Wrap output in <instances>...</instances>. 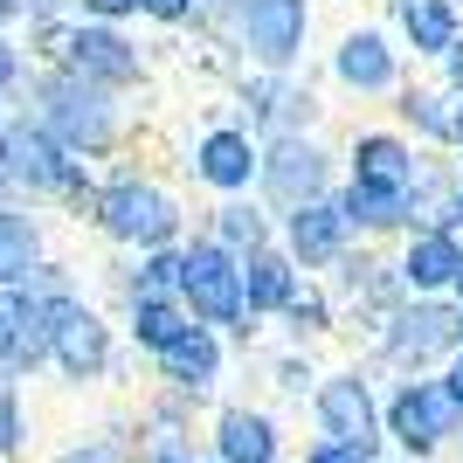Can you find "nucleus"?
Here are the masks:
<instances>
[{
  "instance_id": "nucleus-1",
  "label": "nucleus",
  "mask_w": 463,
  "mask_h": 463,
  "mask_svg": "<svg viewBox=\"0 0 463 463\" xmlns=\"http://www.w3.org/2000/svg\"><path fill=\"white\" fill-rule=\"evenodd\" d=\"M28 118L83 166L125 146V104L111 90H97V83L70 77V70H35V111Z\"/></svg>"
},
{
  "instance_id": "nucleus-2",
  "label": "nucleus",
  "mask_w": 463,
  "mask_h": 463,
  "mask_svg": "<svg viewBox=\"0 0 463 463\" xmlns=\"http://www.w3.org/2000/svg\"><path fill=\"white\" fill-rule=\"evenodd\" d=\"M97 235L125 256H153L187 242V208L180 194L153 174H111L104 180V208H97Z\"/></svg>"
},
{
  "instance_id": "nucleus-3",
  "label": "nucleus",
  "mask_w": 463,
  "mask_h": 463,
  "mask_svg": "<svg viewBox=\"0 0 463 463\" xmlns=\"http://www.w3.org/2000/svg\"><path fill=\"white\" fill-rule=\"evenodd\" d=\"M387 373H402V381H429V373H443L449 360L463 353V311L449 298H408L394 318L381 326L373 339Z\"/></svg>"
},
{
  "instance_id": "nucleus-4",
  "label": "nucleus",
  "mask_w": 463,
  "mask_h": 463,
  "mask_svg": "<svg viewBox=\"0 0 463 463\" xmlns=\"http://www.w3.org/2000/svg\"><path fill=\"white\" fill-rule=\"evenodd\" d=\"M180 305L194 326L222 332V339H256L250 305H242V256H229L208 235L180 242Z\"/></svg>"
},
{
  "instance_id": "nucleus-5",
  "label": "nucleus",
  "mask_w": 463,
  "mask_h": 463,
  "mask_svg": "<svg viewBox=\"0 0 463 463\" xmlns=\"http://www.w3.org/2000/svg\"><path fill=\"white\" fill-rule=\"evenodd\" d=\"M381 436L402 463H436L463 436V408L449 402V387L436 373L429 381H394L381 402Z\"/></svg>"
},
{
  "instance_id": "nucleus-6",
  "label": "nucleus",
  "mask_w": 463,
  "mask_h": 463,
  "mask_svg": "<svg viewBox=\"0 0 463 463\" xmlns=\"http://www.w3.org/2000/svg\"><path fill=\"white\" fill-rule=\"evenodd\" d=\"M339 153H332L318 132L305 138H277V146H263V174H256V201L284 222V214L311 208V201H326V194H339Z\"/></svg>"
},
{
  "instance_id": "nucleus-7",
  "label": "nucleus",
  "mask_w": 463,
  "mask_h": 463,
  "mask_svg": "<svg viewBox=\"0 0 463 463\" xmlns=\"http://www.w3.org/2000/svg\"><path fill=\"white\" fill-rule=\"evenodd\" d=\"M381 387H373V367H332L318 373L311 387V422H318V443H353L367 457H387V436H381Z\"/></svg>"
},
{
  "instance_id": "nucleus-8",
  "label": "nucleus",
  "mask_w": 463,
  "mask_h": 463,
  "mask_svg": "<svg viewBox=\"0 0 463 463\" xmlns=\"http://www.w3.org/2000/svg\"><path fill=\"white\" fill-rule=\"evenodd\" d=\"M311 0H235V35L229 49L250 70H270V77H290L311 49Z\"/></svg>"
},
{
  "instance_id": "nucleus-9",
  "label": "nucleus",
  "mask_w": 463,
  "mask_h": 463,
  "mask_svg": "<svg viewBox=\"0 0 463 463\" xmlns=\"http://www.w3.org/2000/svg\"><path fill=\"white\" fill-rule=\"evenodd\" d=\"M235 104H242V125H250L263 146H277V138H305V132H318V118H326V90L305 83L298 70H290V77L250 70L242 90H235Z\"/></svg>"
},
{
  "instance_id": "nucleus-10",
  "label": "nucleus",
  "mask_w": 463,
  "mask_h": 463,
  "mask_svg": "<svg viewBox=\"0 0 463 463\" xmlns=\"http://www.w3.org/2000/svg\"><path fill=\"white\" fill-rule=\"evenodd\" d=\"M326 77L339 83L346 97H394L408 83V56H402V42L387 35L381 21H353V28L332 35Z\"/></svg>"
},
{
  "instance_id": "nucleus-11",
  "label": "nucleus",
  "mask_w": 463,
  "mask_h": 463,
  "mask_svg": "<svg viewBox=\"0 0 463 463\" xmlns=\"http://www.w3.org/2000/svg\"><path fill=\"white\" fill-rule=\"evenodd\" d=\"M187 174L194 187H208L214 201H250L256 174H263V138L242 118H214L208 132L187 146Z\"/></svg>"
},
{
  "instance_id": "nucleus-12",
  "label": "nucleus",
  "mask_w": 463,
  "mask_h": 463,
  "mask_svg": "<svg viewBox=\"0 0 463 463\" xmlns=\"http://www.w3.org/2000/svg\"><path fill=\"white\" fill-rule=\"evenodd\" d=\"M77 166L83 159H70L35 118H14V132L0 138V180H7V194H14L21 208L28 201H62V187H70Z\"/></svg>"
},
{
  "instance_id": "nucleus-13",
  "label": "nucleus",
  "mask_w": 463,
  "mask_h": 463,
  "mask_svg": "<svg viewBox=\"0 0 463 463\" xmlns=\"http://www.w3.org/2000/svg\"><path fill=\"white\" fill-rule=\"evenodd\" d=\"M49 367H56L70 387H90V381H104V373L118 367V326L90 305V298H70V305H56Z\"/></svg>"
},
{
  "instance_id": "nucleus-14",
  "label": "nucleus",
  "mask_w": 463,
  "mask_h": 463,
  "mask_svg": "<svg viewBox=\"0 0 463 463\" xmlns=\"http://www.w3.org/2000/svg\"><path fill=\"white\" fill-rule=\"evenodd\" d=\"M56 70H70V77L97 83V90H111V97L138 90V83L153 77L146 49H138L125 28H97V21H77V28H70V49H62Z\"/></svg>"
},
{
  "instance_id": "nucleus-15",
  "label": "nucleus",
  "mask_w": 463,
  "mask_h": 463,
  "mask_svg": "<svg viewBox=\"0 0 463 463\" xmlns=\"http://www.w3.org/2000/svg\"><path fill=\"white\" fill-rule=\"evenodd\" d=\"M49 339H56V305L28 284L0 290V381L7 387L35 381L49 367Z\"/></svg>"
},
{
  "instance_id": "nucleus-16",
  "label": "nucleus",
  "mask_w": 463,
  "mask_h": 463,
  "mask_svg": "<svg viewBox=\"0 0 463 463\" xmlns=\"http://www.w3.org/2000/svg\"><path fill=\"white\" fill-rule=\"evenodd\" d=\"M339 166H346V187H373V194H402L408 201L415 166H422V146L408 132H394V125H360V132L346 138Z\"/></svg>"
},
{
  "instance_id": "nucleus-17",
  "label": "nucleus",
  "mask_w": 463,
  "mask_h": 463,
  "mask_svg": "<svg viewBox=\"0 0 463 463\" xmlns=\"http://www.w3.org/2000/svg\"><path fill=\"white\" fill-rule=\"evenodd\" d=\"M277 242H284V256L305 277H326L332 263L353 250V222H346V208H339V194H326V201L284 214V222H277Z\"/></svg>"
},
{
  "instance_id": "nucleus-18",
  "label": "nucleus",
  "mask_w": 463,
  "mask_h": 463,
  "mask_svg": "<svg viewBox=\"0 0 463 463\" xmlns=\"http://www.w3.org/2000/svg\"><path fill=\"white\" fill-rule=\"evenodd\" d=\"M381 7H387L381 28L402 42L408 62H429V70H436L463 42V0H381Z\"/></svg>"
},
{
  "instance_id": "nucleus-19",
  "label": "nucleus",
  "mask_w": 463,
  "mask_h": 463,
  "mask_svg": "<svg viewBox=\"0 0 463 463\" xmlns=\"http://www.w3.org/2000/svg\"><path fill=\"white\" fill-rule=\"evenodd\" d=\"M153 373H159V387H166V394L208 402L214 387H222V373H229V339H222V332H208V326H187L174 346L153 360Z\"/></svg>"
},
{
  "instance_id": "nucleus-20",
  "label": "nucleus",
  "mask_w": 463,
  "mask_h": 463,
  "mask_svg": "<svg viewBox=\"0 0 463 463\" xmlns=\"http://www.w3.org/2000/svg\"><path fill=\"white\" fill-rule=\"evenodd\" d=\"M463 270V235L457 229H408L394 250V277L408 298H449Z\"/></svg>"
},
{
  "instance_id": "nucleus-21",
  "label": "nucleus",
  "mask_w": 463,
  "mask_h": 463,
  "mask_svg": "<svg viewBox=\"0 0 463 463\" xmlns=\"http://www.w3.org/2000/svg\"><path fill=\"white\" fill-rule=\"evenodd\" d=\"M457 90H443L436 77H408L394 90V132H408L422 153H457Z\"/></svg>"
},
{
  "instance_id": "nucleus-22",
  "label": "nucleus",
  "mask_w": 463,
  "mask_h": 463,
  "mask_svg": "<svg viewBox=\"0 0 463 463\" xmlns=\"http://www.w3.org/2000/svg\"><path fill=\"white\" fill-rule=\"evenodd\" d=\"M214 463H284V429L256 402L214 408Z\"/></svg>"
},
{
  "instance_id": "nucleus-23",
  "label": "nucleus",
  "mask_w": 463,
  "mask_h": 463,
  "mask_svg": "<svg viewBox=\"0 0 463 463\" xmlns=\"http://www.w3.org/2000/svg\"><path fill=\"white\" fill-rule=\"evenodd\" d=\"M298 284H305V270L284 256V242L242 256V305H250V326L256 318H284V305L298 298Z\"/></svg>"
},
{
  "instance_id": "nucleus-24",
  "label": "nucleus",
  "mask_w": 463,
  "mask_h": 463,
  "mask_svg": "<svg viewBox=\"0 0 463 463\" xmlns=\"http://www.w3.org/2000/svg\"><path fill=\"white\" fill-rule=\"evenodd\" d=\"M201 235L208 242H222L229 256H256V250H270L277 242V214L263 208V201H214L208 208V222H201Z\"/></svg>"
},
{
  "instance_id": "nucleus-25",
  "label": "nucleus",
  "mask_w": 463,
  "mask_h": 463,
  "mask_svg": "<svg viewBox=\"0 0 463 463\" xmlns=\"http://www.w3.org/2000/svg\"><path fill=\"white\" fill-rule=\"evenodd\" d=\"M49 263V235H42V214H28L21 201L0 208V290L28 284V277Z\"/></svg>"
},
{
  "instance_id": "nucleus-26",
  "label": "nucleus",
  "mask_w": 463,
  "mask_h": 463,
  "mask_svg": "<svg viewBox=\"0 0 463 463\" xmlns=\"http://www.w3.org/2000/svg\"><path fill=\"white\" fill-rule=\"evenodd\" d=\"M339 208H346V222H353V242H402L408 229H415V214H408V201L402 194H373V187H346L339 180Z\"/></svg>"
},
{
  "instance_id": "nucleus-27",
  "label": "nucleus",
  "mask_w": 463,
  "mask_h": 463,
  "mask_svg": "<svg viewBox=\"0 0 463 463\" xmlns=\"http://www.w3.org/2000/svg\"><path fill=\"white\" fill-rule=\"evenodd\" d=\"M187 326H194V318H187L180 298H132V305H125V339H132L146 360H159Z\"/></svg>"
},
{
  "instance_id": "nucleus-28",
  "label": "nucleus",
  "mask_w": 463,
  "mask_h": 463,
  "mask_svg": "<svg viewBox=\"0 0 463 463\" xmlns=\"http://www.w3.org/2000/svg\"><path fill=\"white\" fill-rule=\"evenodd\" d=\"M277 326H284L290 346H305V339H326V332H339V305H332V290L318 284V277H305V284H298V298L284 305V318H277Z\"/></svg>"
},
{
  "instance_id": "nucleus-29",
  "label": "nucleus",
  "mask_w": 463,
  "mask_h": 463,
  "mask_svg": "<svg viewBox=\"0 0 463 463\" xmlns=\"http://www.w3.org/2000/svg\"><path fill=\"white\" fill-rule=\"evenodd\" d=\"M132 298H180V250L132 256V270H125V305H132Z\"/></svg>"
},
{
  "instance_id": "nucleus-30",
  "label": "nucleus",
  "mask_w": 463,
  "mask_h": 463,
  "mask_svg": "<svg viewBox=\"0 0 463 463\" xmlns=\"http://www.w3.org/2000/svg\"><path fill=\"white\" fill-rule=\"evenodd\" d=\"M270 381H277V394H298V402H311L318 367H311V353H305V346H284V353L270 360Z\"/></svg>"
},
{
  "instance_id": "nucleus-31",
  "label": "nucleus",
  "mask_w": 463,
  "mask_h": 463,
  "mask_svg": "<svg viewBox=\"0 0 463 463\" xmlns=\"http://www.w3.org/2000/svg\"><path fill=\"white\" fill-rule=\"evenodd\" d=\"M21 443H28V408H21V387L0 381V463L21 457Z\"/></svg>"
},
{
  "instance_id": "nucleus-32",
  "label": "nucleus",
  "mask_w": 463,
  "mask_h": 463,
  "mask_svg": "<svg viewBox=\"0 0 463 463\" xmlns=\"http://www.w3.org/2000/svg\"><path fill=\"white\" fill-rule=\"evenodd\" d=\"M138 21H153V28H194L201 0H138Z\"/></svg>"
},
{
  "instance_id": "nucleus-33",
  "label": "nucleus",
  "mask_w": 463,
  "mask_h": 463,
  "mask_svg": "<svg viewBox=\"0 0 463 463\" xmlns=\"http://www.w3.org/2000/svg\"><path fill=\"white\" fill-rule=\"evenodd\" d=\"M56 463H132V449L118 443V436H83V443H70Z\"/></svg>"
},
{
  "instance_id": "nucleus-34",
  "label": "nucleus",
  "mask_w": 463,
  "mask_h": 463,
  "mask_svg": "<svg viewBox=\"0 0 463 463\" xmlns=\"http://www.w3.org/2000/svg\"><path fill=\"white\" fill-rule=\"evenodd\" d=\"M70 7H77V21H97V28H125L138 14V0H70Z\"/></svg>"
},
{
  "instance_id": "nucleus-35",
  "label": "nucleus",
  "mask_w": 463,
  "mask_h": 463,
  "mask_svg": "<svg viewBox=\"0 0 463 463\" xmlns=\"http://www.w3.org/2000/svg\"><path fill=\"white\" fill-rule=\"evenodd\" d=\"M28 77V49L14 35H0V97H14V83Z\"/></svg>"
},
{
  "instance_id": "nucleus-36",
  "label": "nucleus",
  "mask_w": 463,
  "mask_h": 463,
  "mask_svg": "<svg viewBox=\"0 0 463 463\" xmlns=\"http://www.w3.org/2000/svg\"><path fill=\"white\" fill-rule=\"evenodd\" d=\"M305 463H381V457H367V449H353V443H311Z\"/></svg>"
},
{
  "instance_id": "nucleus-37",
  "label": "nucleus",
  "mask_w": 463,
  "mask_h": 463,
  "mask_svg": "<svg viewBox=\"0 0 463 463\" xmlns=\"http://www.w3.org/2000/svg\"><path fill=\"white\" fill-rule=\"evenodd\" d=\"M436 83H443V90H457V97H463V42H457V49H449L443 62H436Z\"/></svg>"
},
{
  "instance_id": "nucleus-38",
  "label": "nucleus",
  "mask_w": 463,
  "mask_h": 463,
  "mask_svg": "<svg viewBox=\"0 0 463 463\" xmlns=\"http://www.w3.org/2000/svg\"><path fill=\"white\" fill-rule=\"evenodd\" d=\"M436 381H443V387H449V402H457V408H463V353H457V360H449V367H443V373H436Z\"/></svg>"
},
{
  "instance_id": "nucleus-39",
  "label": "nucleus",
  "mask_w": 463,
  "mask_h": 463,
  "mask_svg": "<svg viewBox=\"0 0 463 463\" xmlns=\"http://www.w3.org/2000/svg\"><path fill=\"white\" fill-rule=\"evenodd\" d=\"M138 463H194V449H146Z\"/></svg>"
},
{
  "instance_id": "nucleus-40",
  "label": "nucleus",
  "mask_w": 463,
  "mask_h": 463,
  "mask_svg": "<svg viewBox=\"0 0 463 463\" xmlns=\"http://www.w3.org/2000/svg\"><path fill=\"white\" fill-rule=\"evenodd\" d=\"M443 229H457V235H463V180H457V201H449V222H443Z\"/></svg>"
},
{
  "instance_id": "nucleus-41",
  "label": "nucleus",
  "mask_w": 463,
  "mask_h": 463,
  "mask_svg": "<svg viewBox=\"0 0 463 463\" xmlns=\"http://www.w3.org/2000/svg\"><path fill=\"white\" fill-rule=\"evenodd\" d=\"M14 118H21V111H14V97H0V138L14 132Z\"/></svg>"
},
{
  "instance_id": "nucleus-42",
  "label": "nucleus",
  "mask_w": 463,
  "mask_h": 463,
  "mask_svg": "<svg viewBox=\"0 0 463 463\" xmlns=\"http://www.w3.org/2000/svg\"><path fill=\"white\" fill-rule=\"evenodd\" d=\"M449 305H457V311H463V270H457V290H449Z\"/></svg>"
},
{
  "instance_id": "nucleus-43",
  "label": "nucleus",
  "mask_w": 463,
  "mask_h": 463,
  "mask_svg": "<svg viewBox=\"0 0 463 463\" xmlns=\"http://www.w3.org/2000/svg\"><path fill=\"white\" fill-rule=\"evenodd\" d=\"M457 153H463V104H457Z\"/></svg>"
},
{
  "instance_id": "nucleus-44",
  "label": "nucleus",
  "mask_w": 463,
  "mask_h": 463,
  "mask_svg": "<svg viewBox=\"0 0 463 463\" xmlns=\"http://www.w3.org/2000/svg\"><path fill=\"white\" fill-rule=\"evenodd\" d=\"M381 463H402V457H381Z\"/></svg>"
},
{
  "instance_id": "nucleus-45",
  "label": "nucleus",
  "mask_w": 463,
  "mask_h": 463,
  "mask_svg": "<svg viewBox=\"0 0 463 463\" xmlns=\"http://www.w3.org/2000/svg\"><path fill=\"white\" fill-rule=\"evenodd\" d=\"M208 463H214V457H208Z\"/></svg>"
}]
</instances>
